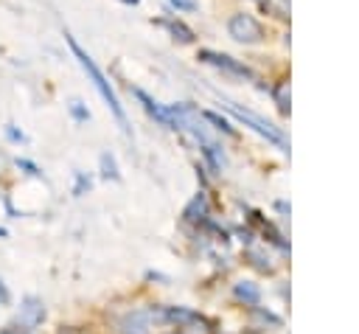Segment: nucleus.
<instances>
[{"mask_svg":"<svg viewBox=\"0 0 359 334\" xmlns=\"http://www.w3.org/2000/svg\"><path fill=\"white\" fill-rule=\"evenodd\" d=\"M65 39H67V45H70V51H73V56L79 59V65L84 67V73L90 76V81H93V87L101 93V98L107 101V107L112 109V115L118 118V123H121V129L123 132H129V121H126V112H123V107H121V101H118V95H115V90L109 87V81H107V76L101 73V67L93 62V56L70 36V34H65Z\"/></svg>","mask_w":359,"mask_h":334,"instance_id":"nucleus-1","label":"nucleus"},{"mask_svg":"<svg viewBox=\"0 0 359 334\" xmlns=\"http://www.w3.org/2000/svg\"><path fill=\"white\" fill-rule=\"evenodd\" d=\"M227 109L241 121V123H247V126H252L258 135H264L266 140H272L275 146H280V149H289V143H286V135L280 132V129H275L269 121H264V118H258L255 112H250V109H241L238 104H230L227 101Z\"/></svg>","mask_w":359,"mask_h":334,"instance_id":"nucleus-2","label":"nucleus"},{"mask_svg":"<svg viewBox=\"0 0 359 334\" xmlns=\"http://www.w3.org/2000/svg\"><path fill=\"white\" fill-rule=\"evenodd\" d=\"M227 31L236 42H244V45H255L264 39V28L252 14H233L227 22Z\"/></svg>","mask_w":359,"mask_h":334,"instance_id":"nucleus-3","label":"nucleus"},{"mask_svg":"<svg viewBox=\"0 0 359 334\" xmlns=\"http://www.w3.org/2000/svg\"><path fill=\"white\" fill-rule=\"evenodd\" d=\"M199 59L202 62H208V65H213V67H219L222 73H227V76H233V79H255V73L247 67V65H241L238 59H233V56H227V53H216V51H199Z\"/></svg>","mask_w":359,"mask_h":334,"instance_id":"nucleus-4","label":"nucleus"},{"mask_svg":"<svg viewBox=\"0 0 359 334\" xmlns=\"http://www.w3.org/2000/svg\"><path fill=\"white\" fill-rule=\"evenodd\" d=\"M135 95H137V101L143 104V109L157 121V123H163V126H168V129H174V118H171V112L165 109V107H160L149 93H143V90H135Z\"/></svg>","mask_w":359,"mask_h":334,"instance_id":"nucleus-5","label":"nucleus"},{"mask_svg":"<svg viewBox=\"0 0 359 334\" xmlns=\"http://www.w3.org/2000/svg\"><path fill=\"white\" fill-rule=\"evenodd\" d=\"M149 328H151L149 309H137L121 320V334H149Z\"/></svg>","mask_w":359,"mask_h":334,"instance_id":"nucleus-6","label":"nucleus"},{"mask_svg":"<svg viewBox=\"0 0 359 334\" xmlns=\"http://www.w3.org/2000/svg\"><path fill=\"white\" fill-rule=\"evenodd\" d=\"M22 326H28V328H36L42 320H45V309H42V303L36 300V298H25L22 300V306H20V317H17Z\"/></svg>","mask_w":359,"mask_h":334,"instance_id":"nucleus-7","label":"nucleus"},{"mask_svg":"<svg viewBox=\"0 0 359 334\" xmlns=\"http://www.w3.org/2000/svg\"><path fill=\"white\" fill-rule=\"evenodd\" d=\"M205 216H208V196H205V191H199V194L185 205L182 219H185L188 225H199V222H205Z\"/></svg>","mask_w":359,"mask_h":334,"instance_id":"nucleus-8","label":"nucleus"},{"mask_svg":"<svg viewBox=\"0 0 359 334\" xmlns=\"http://www.w3.org/2000/svg\"><path fill=\"white\" fill-rule=\"evenodd\" d=\"M233 295H236V300H241V303H247V306H258V300H261L258 286H255V283H250V281L236 283V286H233Z\"/></svg>","mask_w":359,"mask_h":334,"instance_id":"nucleus-9","label":"nucleus"},{"mask_svg":"<svg viewBox=\"0 0 359 334\" xmlns=\"http://www.w3.org/2000/svg\"><path fill=\"white\" fill-rule=\"evenodd\" d=\"M160 25H165V28L174 34V39H180V42H194V31H191L188 25H182V22H177V20H160Z\"/></svg>","mask_w":359,"mask_h":334,"instance_id":"nucleus-10","label":"nucleus"},{"mask_svg":"<svg viewBox=\"0 0 359 334\" xmlns=\"http://www.w3.org/2000/svg\"><path fill=\"white\" fill-rule=\"evenodd\" d=\"M272 95H275L278 109H280L283 115H289V84H278V87L272 90Z\"/></svg>","mask_w":359,"mask_h":334,"instance_id":"nucleus-11","label":"nucleus"},{"mask_svg":"<svg viewBox=\"0 0 359 334\" xmlns=\"http://www.w3.org/2000/svg\"><path fill=\"white\" fill-rule=\"evenodd\" d=\"M101 174H104L107 180H118V177H121V174H118V166H115V157H112L109 152L101 154Z\"/></svg>","mask_w":359,"mask_h":334,"instance_id":"nucleus-12","label":"nucleus"},{"mask_svg":"<svg viewBox=\"0 0 359 334\" xmlns=\"http://www.w3.org/2000/svg\"><path fill=\"white\" fill-rule=\"evenodd\" d=\"M202 118H205V121H210V123H213V126H216V129H222V132H224V135H230V138H233V135H236V132H233V126H230V123H227V121H224V118H219V115H216V112H202Z\"/></svg>","mask_w":359,"mask_h":334,"instance_id":"nucleus-13","label":"nucleus"},{"mask_svg":"<svg viewBox=\"0 0 359 334\" xmlns=\"http://www.w3.org/2000/svg\"><path fill=\"white\" fill-rule=\"evenodd\" d=\"M90 185H93V182H90V177H84V174H76V185H73V194H76V196H81L84 191H90Z\"/></svg>","mask_w":359,"mask_h":334,"instance_id":"nucleus-14","label":"nucleus"},{"mask_svg":"<svg viewBox=\"0 0 359 334\" xmlns=\"http://www.w3.org/2000/svg\"><path fill=\"white\" fill-rule=\"evenodd\" d=\"M70 112L76 115V121H87L90 118V112L81 107V101H70Z\"/></svg>","mask_w":359,"mask_h":334,"instance_id":"nucleus-15","label":"nucleus"},{"mask_svg":"<svg viewBox=\"0 0 359 334\" xmlns=\"http://www.w3.org/2000/svg\"><path fill=\"white\" fill-rule=\"evenodd\" d=\"M0 334H31V328H28V326H22V323L17 320V323H11V326H6V328H3Z\"/></svg>","mask_w":359,"mask_h":334,"instance_id":"nucleus-16","label":"nucleus"},{"mask_svg":"<svg viewBox=\"0 0 359 334\" xmlns=\"http://www.w3.org/2000/svg\"><path fill=\"white\" fill-rule=\"evenodd\" d=\"M174 8H180V11H194L196 8V0H168Z\"/></svg>","mask_w":359,"mask_h":334,"instance_id":"nucleus-17","label":"nucleus"},{"mask_svg":"<svg viewBox=\"0 0 359 334\" xmlns=\"http://www.w3.org/2000/svg\"><path fill=\"white\" fill-rule=\"evenodd\" d=\"M17 166H20V168H25L31 177H39V174H42V171H39V168H36L31 160H20V157H17Z\"/></svg>","mask_w":359,"mask_h":334,"instance_id":"nucleus-18","label":"nucleus"},{"mask_svg":"<svg viewBox=\"0 0 359 334\" xmlns=\"http://www.w3.org/2000/svg\"><path fill=\"white\" fill-rule=\"evenodd\" d=\"M247 255H250V261H252L258 269H269V264H264V258H261L258 253H247Z\"/></svg>","mask_w":359,"mask_h":334,"instance_id":"nucleus-19","label":"nucleus"},{"mask_svg":"<svg viewBox=\"0 0 359 334\" xmlns=\"http://www.w3.org/2000/svg\"><path fill=\"white\" fill-rule=\"evenodd\" d=\"M8 300H11V295H8V289H6V283L0 281V306H8Z\"/></svg>","mask_w":359,"mask_h":334,"instance_id":"nucleus-20","label":"nucleus"},{"mask_svg":"<svg viewBox=\"0 0 359 334\" xmlns=\"http://www.w3.org/2000/svg\"><path fill=\"white\" fill-rule=\"evenodd\" d=\"M6 135H8L11 140H20V143L25 140V135H22V132H17V129H11V126H6Z\"/></svg>","mask_w":359,"mask_h":334,"instance_id":"nucleus-21","label":"nucleus"},{"mask_svg":"<svg viewBox=\"0 0 359 334\" xmlns=\"http://www.w3.org/2000/svg\"><path fill=\"white\" fill-rule=\"evenodd\" d=\"M59 334H87L84 328H76V326H65V328H59Z\"/></svg>","mask_w":359,"mask_h":334,"instance_id":"nucleus-22","label":"nucleus"},{"mask_svg":"<svg viewBox=\"0 0 359 334\" xmlns=\"http://www.w3.org/2000/svg\"><path fill=\"white\" fill-rule=\"evenodd\" d=\"M6 236H8V233H6V230H3V227H0V239H6Z\"/></svg>","mask_w":359,"mask_h":334,"instance_id":"nucleus-23","label":"nucleus"},{"mask_svg":"<svg viewBox=\"0 0 359 334\" xmlns=\"http://www.w3.org/2000/svg\"><path fill=\"white\" fill-rule=\"evenodd\" d=\"M123 3H129V6H137V0H123Z\"/></svg>","mask_w":359,"mask_h":334,"instance_id":"nucleus-24","label":"nucleus"},{"mask_svg":"<svg viewBox=\"0 0 359 334\" xmlns=\"http://www.w3.org/2000/svg\"><path fill=\"white\" fill-rule=\"evenodd\" d=\"M174 334H182V331H174Z\"/></svg>","mask_w":359,"mask_h":334,"instance_id":"nucleus-25","label":"nucleus"}]
</instances>
